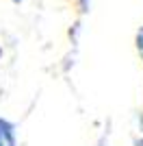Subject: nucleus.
<instances>
[{
  "mask_svg": "<svg viewBox=\"0 0 143 146\" xmlns=\"http://www.w3.org/2000/svg\"><path fill=\"white\" fill-rule=\"evenodd\" d=\"M0 146H18V129L7 118H0Z\"/></svg>",
  "mask_w": 143,
  "mask_h": 146,
  "instance_id": "f257e3e1",
  "label": "nucleus"
},
{
  "mask_svg": "<svg viewBox=\"0 0 143 146\" xmlns=\"http://www.w3.org/2000/svg\"><path fill=\"white\" fill-rule=\"evenodd\" d=\"M91 2H93V0H74V5H76L80 15H87V13L91 11Z\"/></svg>",
  "mask_w": 143,
  "mask_h": 146,
  "instance_id": "7ed1b4c3",
  "label": "nucleus"
},
{
  "mask_svg": "<svg viewBox=\"0 0 143 146\" xmlns=\"http://www.w3.org/2000/svg\"><path fill=\"white\" fill-rule=\"evenodd\" d=\"M134 48H137L139 59L143 61V26H139L137 33H134Z\"/></svg>",
  "mask_w": 143,
  "mask_h": 146,
  "instance_id": "f03ea898",
  "label": "nucleus"
},
{
  "mask_svg": "<svg viewBox=\"0 0 143 146\" xmlns=\"http://www.w3.org/2000/svg\"><path fill=\"white\" fill-rule=\"evenodd\" d=\"M134 146H143V135H141V137H139L137 142H134Z\"/></svg>",
  "mask_w": 143,
  "mask_h": 146,
  "instance_id": "20e7f679",
  "label": "nucleus"
},
{
  "mask_svg": "<svg viewBox=\"0 0 143 146\" xmlns=\"http://www.w3.org/2000/svg\"><path fill=\"white\" fill-rule=\"evenodd\" d=\"M11 2H13V5H22L24 0H11Z\"/></svg>",
  "mask_w": 143,
  "mask_h": 146,
  "instance_id": "39448f33",
  "label": "nucleus"
}]
</instances>
